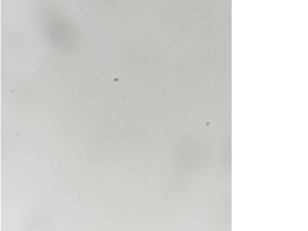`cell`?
I'll return each instance as SVG.
<instances>
[{
	"label": "cell",
	"instance_id": "1",
	"mask_svg": "<svg viewBox=\"0 0 308 231\" xmlns=\"http://www.w3.org/2000/svg\"><path fill=\"white\" fill-rule=\"evenodd\" d=\"M50 33L54 40L64 51H72L77 46L80 39L75 27L64 19H56L50 25Z\"/></svg>",
	"mask_w": 308,
	"mask_h": 231
}]
</instances>
